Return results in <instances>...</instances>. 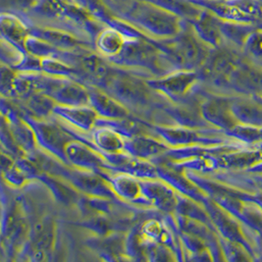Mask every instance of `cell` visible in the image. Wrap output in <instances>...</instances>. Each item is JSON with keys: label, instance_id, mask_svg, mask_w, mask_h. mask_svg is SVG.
<instances>
[{"label": "cell", "instance_id": "277c9868", "mask_svg": "<svg viewBox=\"0 0 262 262\" xmlns=\"http://www.w3.org/2000/svg\"><path fill=\"white\" fill-rule=\"evenodd\" d=\"M90 103L97 114L105 118L123 119L128 115L127 110L120 105L115 99L98 91L90 93Z\"/></svg>", "mask_w": 262, "mask_h": 262}, {"label": "cell", "instance_id": "4fadbf2b", "mask_svg": "<svg viewBox=\"0 0 262 262\" xmlns=\"http://www.w3.org/2000/svg\"><path fill=\"white\" fill-rule=\"evenodd\" d=\"M28 107L37 116H47L51 111H54L55 103L53 98L45 95H33L28 100Z\"/></svg>", "mask_w": 262, "mask_h": 262}, {"label": "cell", "instance_id": "8992f818", "mask_svg": "<svg viewBox=\"0 0 262 262\" xmlns=\"http://www.w3.org/2000/svg\"><path fill=\"white\" fill-rule=\"evenodd\" d=\"M141 191L159 208L172 210L175 207L176 202L173 192L161 184L143 183L141 185Z\"/></svg>", "mask_w": 262, "mask_h": 262}, {"label": "cell", "instance_id": "52a82bcc", "mask_svg": "<svg viewBox=\"0 0 262 262\" xmlns=\"http://www.w3.org/2000/svg\"><path fill=\"white\" fill-rule=\"evenodd\" d=\"M66 156L77 166L88 169H97L102 166L101 159L80 143H69L66 147Z\"/></svg>", "mask_w": 262, "mask_h": 262}, {"label": "cell", "instance_id": "30bf717a", "mask_svg": "<svg viewBox=\"0 0 262 262\" xmlns=\"http://www.w3.org/2000/svg\"><path fill=\"white\" fill-rule=\"evenodd\" d=\"M54 238V226L50 219L37 223L33 231V250H47L52 246Z\"/></svg>", "mask_w": 262, "mask_h": 262}, {"label": "cell", "instance_id": "9a60e30c", "mask_svg": "<svg viewBox=\"0 0 262 262\" xmlns=\"http://www.w3.org/2000/svg\"><path fill=\"white\" fill-rule=\"evenodd\" d=\"M114 184L116 185V189L120 194L127 199L136 198L141 190V186L127 178L117 179L114 182Z\"/></svg>", "mask_w": 262, "mask_h": 262}, {"label": "cell", "instance_id": "5bb4252c", "mask_svg": "<svg viewBox=\"0 0 262 262\" xmlns=\"http://www.w3.org/2000/svg\"><path fill=\"white\" fill-rule=\"evenodd\" d=\"M12 136L16 143L23 146L26 149L34 148V137L32 131L29 127H27L20 120H16L13 123Z\"/></svg>", "mask_w": 262, "mask_h": 262}, {"label": "cell", "instance_id": "8fae6325", "mask_svg": "<svg viewBox=\"0 0 262 262\" xmlns=\"http://www.w3.org/2000/svg\"><path fill=\"white\" fill-rule=\"evenodd\" d=\"M191 82V78L187 75H177L169 77L163 81L151 83L152 88L158 89L170 97H176L184 94Z\"/></svg>", "mask_w": 262, "mask_h": 262}, {"label": "cell", "instance_id": "7c38bea8", "mask_svg": "<svg viewBox=\"0 0 262 262\" xmlns=\"http://www.w3.org/2000/svg\"><path fill=\"white\" fill-rule=\"evenodd\" d=\"M96 143L107 152H117L123 146L119 137L110 129H100L96 133Z\"/></svg>", "mask_w": 262, "mask_h": 262}, {"label": "cell", "instance_id": "6da1fadb", "mask_svg": "<svg viewBox=\"0 0 262 262\" xmlns=\"http://www.w3.org/2000/svg\"><path fill=\"white\" fill-rule=\"evenodd\" d=\"M106 88L116 99L130 105L142 106L148 102L150 97L147 86L129 77L112 79Z\"/></svg>", "mask_w": 262, "mask_h": 262}, {"label": "cell", "instance_id": "5b68a950", "mask_svg": "<svg viewBox=\"0 0 262 262\" xmlns=\"http://www.w3.org/2000/svg\"><path fill=\"white\" fill-rule=\"evenodd\" d=\"M54 112L83 130H90L95 125L97 114L95 109L82 106H71V108L55 106Z\"/></svg>", "mask_w": 262, "mask_h": 262}, {"label": "cell", "instance_id": "ba28073f", "mask_svg": "<svg viewBox=\"0 0 262 262\" xmlns=\"http://www.w3.org/2000/svg\"><path fill=\"white\" fill-rule=\"evenodd\" d=\"M125 148L140 158H148L163 152L166 147L162 143L145 137H135L130 142L125 143Z\"/></svg>", "mask_w": 262, "mask_h": 262}, {"label": "cell", "instance_id": "2e32d148", "mask_svg": "<svg viewBox=\"0 0 262 262\" xmlns=\"http://www.w3.org/2000/svg\"><path fill=\"white\" fill-rule=\"evenodd\" d=\"M47 184L49 185L51 190L55 193V195L59 199V201L63 203H72L76 199V193L68 189L66 186L60 184L54 180H47Z\"/></svg>", "mask_w": 262, "mask_h": 262}, {"label": "cell", "instance_id": "7a4b0ae2", "mask_svg": "<svg viewBox=\"0 0 262 262\" xmlns=\"http://www.w3.org/2000/svg\"><path fill=\"white\" fill-rule=\"evenodd\" d=\"M33 126L41 145L66 161V147L72 142L71 137L55 124L35 123Z\"/></svg>", "mask_w": 262, "mask_h": 262}, {"label": "cell", "instance_id": "3957f363", "mask_svg": "<svg viewBox=\"0 0 262 262\" xmlns=\"http://www.w3.org/2000/svg\"><path fill=\"white\" fill-rule=\"evenodd\" d=\"M39 89H42L48 96L62 105L83 106L90 102V93L75 83L63 82L42 83Z\"/></svg>", "mask_w": 262, "mask_h": 262}, {"label": "cell", "instance_id": "9c48e42d", "mask_svg": "<svg viewBox=\"0 0 262 262\" xmlns=\"http://www.w3.org/2000/svg\"><path fill=\"white\" fill-rule=\"evenodd\" d=\"M72 182L82 191L96 194L103 198H114L112 191L107 188L103 181L92 175L71 174Z\"/></svg>", "mask_w": 262, "mask_h": 262}]
</instances>
